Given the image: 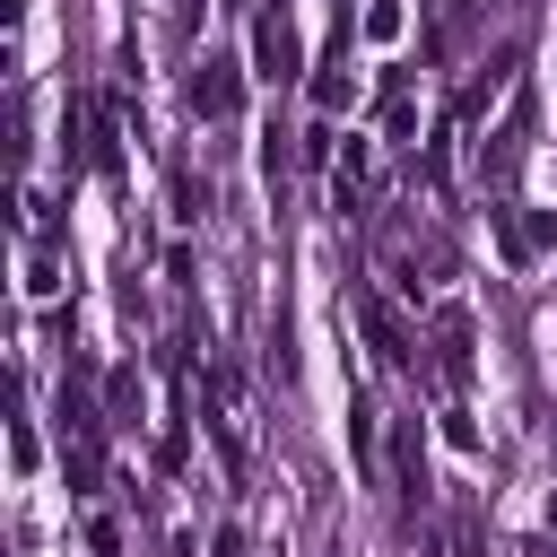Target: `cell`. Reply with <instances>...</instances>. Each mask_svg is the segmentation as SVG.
I'll use <instances>...</instances> for the list:
<instances>
[{
    "instance_id": "obj_8",
    "label": "cell",
    "mask_w": 557,
    "mask_h": 557,
    "mask_svg": "<svg viewBox=\"0 0 557 557\" xmlns=\"http://www.w3.org/2000/svg\"><path fill=\"white\" fill-rule=\"evenodd\" d=\"M348 444H357V461L374 470V409H366V392H348Z\"/></svg>"
},
{
    "instance_id": "obj_10",
    "label": "cell",
    "mask_w": 557,
    "mask_h": 557,
    "mask_svg": "<svg viewBox=\"0 0 557 557\" xmlns=\"http://www.w3.org/2000/svg\"><path fill=\"white\" fill-rule=\"evenodd\" d=\"M366 35H383V44H392V35H400V0H374V9H366Z\"/></svg>"
},
{
    "instance_id": "obj_2",
    "label": "cell",
    "mask_w": 557,
    "mask_h": 557,
    "mask_svg": "<svg viewBox=\"0 0 557 557\" xmlns=\"http://www.w3.org/2000/svg\"><path fill=\"white\" fill-rule=\"evenodd\" d=\"M252 70H261V78H296V26H287L278 9L252 17Z\"/></svg>"
},
{
    "instance_id": "obj_3",
    "label": "cell",
    "mask_w": 557,
    "mask_h": 557,
    "mask_svg": "<svg viewBox=\"0 0 557 557\" xmlns=\"http://www.w3.org/2000/svg\"><path fill=\"white\" fill-rule=\"evenodd\" d=\"M435 366H444V383H470V313L461 305L435 313Z\"/></svg>"
},
{
    "instance_id": "obj_1",
    "label": "cell",
    "mask_w": 557,
    "mask_h": 557,
    "mask_svg": "<svg viewBox=\"0 0 557 557\" xmlns=\"http://www.w3.org/2000/svg\"><path fill=\"white\" fill-rule=\"evenodd\" d=\"M244 104V78H235V61L226 52H209L200 70H191V113H209V122H226Z\"/></svg>"
},
{
    "instance_id": "obj_6",
    "label": "cell",
    "mask_w": 557,
    "mask_h": 557,
    "mask_svg": "<svg viewBox=\"0 0 557 557\" xmlns=\"http://www.w3.org/2000/svg\"><path fill=\"white\" fill-rule=\"evenodd\" d=\"M348 96H357V78H348V44H339V52L322 61V78H313V104H322V113H339Z\"/></svg>"
},
{
    "instance_id": "obj_7",
    "label": "cell",
    "mask_w": 557,
    "mask_h": 557,
    "mask_svg": "<svg viewBox=\"0 0 557 557\" xmlns=\"http://www.w3.org/2000/svg\"><path fill=\"white\" fill-rule=\"evenodd\" d=\"M87 165H96V174H122V139H113L104 113H96V131H87Z\"/></svg>"
},
{
    "instance_id": "obj_5",
    "label": "cell",
    "mask_w": 557,
    "mask_h": 557,
    "mask_svg": "<svg viewBox=\"0 0 557 557\" xmlns=\"http://www.w3.org/2000/svg\"><path fill=\"white\" fill-rule=\"evenodd\" d=\"M392 461H400V505L418 513V505H426V453H418V426H400V444H392Z\"/></svg>"
},
{
    "instance_id": "obj_4",
    "label": "cell",
    "mask_w": 557,
    "mask_h": 557,
    "mask_svg": "<svg viewBox=\"0 0 557 557\" xmlns=\"http://www.w3.org/2000/svg\"><path fill=\"white\" fill-rule=\"evenodd\" d=\"M357 322H366V339H374V357H383V366H418V348H409V331L392 322V305H374V296H366V305H357Z\"/></svg>"
},
{
    "instance_id": "obj_11",
    "label": "cell",
    "mask_w": 557,
    "mask_h": 557,
    "mask_svg": "<svg viewBox=\"0 0 557 557\" xmlns=\"http://www.w3.org/2000/svg\"><path fill=\"white\" fill-rule=\"evenodd\" d=\"M548 522H557V496H548Z\"/></svg>"
},
{
    "instance_id": "obj_9",
    "label": "cell",
    "mask_w": 557,
    "mask_h": 557,
    "mask_svg": "<svg viewBox=\"0 0 557 557\" xmlns=\"http://www.w3.org/2000/svg\"><path fill=\"white\" fill-rule=\"evenodd\" d=\"M113 418H139V374H131V366L113 374Z\"/></svg>"
}]
</instances>
